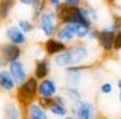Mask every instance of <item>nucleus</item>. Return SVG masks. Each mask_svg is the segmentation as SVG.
Instances as JSON below:
<instances>
[{
	"label": "nucleus",
	"instance_id": "f257e3e1",
	"mask_svg": "<svg viewBox=\"0 0 121 119\" xmlns=\"http://www.w3.org/2000/svg\"><path fill=\"white\" fill-rule=\"evenodd\" d=\"M90 48L83 44V42H78L73 44L70 46L66 48V51H63L62 53L54 56V63L59 67H70V66H79V64H85L87 59L90 58ZM90 64V63H86Z\"/></svg>",
	"mask_w": 121,
	"mask_h": 119
},
{
	"label": "nucleus",
	"instance_id": "9d476101",
	"mask_svg": "<svg viewBox=\"0 0 121 119\" xmlns=\"http://www.w3.org/2000/svg\"><path fill=\"white\" fill-rule=\"evenodd\" d=\"M42 48H44V52H45L47 56H49V58L52 56L54 58V56L62 53L63 51H66L68 45L54 36V38H47L45 42H44V45H42Z\"/></svg>",
	"mask_w": 121,
	"mask_h": 119
},
{
	"label": "nucleus",
	"instance_id": "4468645a",
	"mask_svg": "<svg viewBox=\"0 0 121 119\" xmlns=\"http://www.w3.org/2000/svg\"><path fill=\"white\" fill-rule=\"evenodd\" d=\"M6 38L10 44H14V45H24L27 42V36L23 31L20 30L17 25H10L7 30H6Z\"/></svg>",
	"mask_w": 121,
	"mask_h": 119
},
{
	"label": "nucleus",
	"instance_id": "6ab92c4d",
	"mask_svg": "<svg viewBox=\"0 0 121 119\" xmlns=\"http://www.w3.org/2000/svg\"><path fill=\"white\" fill-rule=\"evenodd\" d=\"M63 98H66V99H69L70 102H73V104H76V102H79L80 99H82V94H80V91L78 87H68V86H65L63 88Z\"/></svg>",
	"mask_w": 121,
	"mask_h": 119
},
{
	"label": "nucleus",
	"instance_id": "0eeeda50",
	"mask_svg": "<svg viewBox=\"0 0 121 119\" xmlns=\"http://www.w3.org/2000/svg\"><path fill=\"white\" fill-rule=\"evenodd\" d=\"M116 32H117V31L114 30L111 25H110L108 28L99 30V32H97V38H96V41L99 42V46H100L104 52H107V53L113 52Z\"/></svg>",
	"mask_w": 121,
	"mask_h": 119
},
{
	"label": "nucleus",
	"instance_id": "1a4fd4ad",
	"mask_svg": "<svg viewBox=\"0 0 121 119\" xmlns=\"http://www.w3.org/2000/svg\"><path fill=\"white\" fill-rule=\"evenodd\" d=\"M9 73L11 74L13 80L16 81L17 86L23 84L27 79H28V73H27V69L24 66V63L21 60H17V62H13L9 64Z\"/></svg>",
	"mask_w": 121,
	"mask_h": 119
},
{
	"label": "nucleus",
	"instance_id": "20e7f679",
	"mask_svg": "<svg viewBox=\"0 0 121 119\" xmlns=\"http://www.w3.org/2000/svg\"><path fill=\"white\" fill-rule=\"evenodd\" d=\"M58 17L54 8H47L39 17L35 20V27L41 31L47 38H54L56 35V31L59 28L58 25Z\"/></svg>",
	"mask_w": 121,
	"mask_h": 119
},
{
	"label": "nucleus",
	"instance_id": "aec40b11",
	"mask_svg": "<svg viewBox=\"0 0 121 119\" xmlns=\"http://www.w3.org/2000/svg\"><path fill=\"white\" fill-rule=\"evenodd\" d=\"M80 7H82V13L85 16V18L90 23L91 25L99 21V13H97V10L94 7H91L89 4H85V6H80Z\"/></svg>",
	"mask_w": 121,
	"mask_h": 119
},
{
	"label": "nucleus",
	"instance_id": "ddd939ff",
	"mask_svg": "<svg viewBox=\"0 0 121 119\" xmlns=\"http://www.w3.org/2000/svg\"><path fill=\"white\" fill-rule=\"evenodd\" d=\"M49 73H51V60L47 59V58L35 60L32 77H35L38 81H41L44 79H48Z\"/></svg>",
	"mask_w": 121,
	"mask_h": 119
},
{
	"label": "nucleus",
	"instance_id": "c85d7f7f",
	"mask_svg": "<svg viewBox=\"0 0 121 119\" xmlns=\"http://www.w3.org/2000/svg\"><path fill=\"white\" fill-rule=\"evenodd\" d=\"M117 87H118V99H120V102H121V79L117 80Z\"/></svg>",
	"mask_w": 121,
	"mask_h": 119
},
{
	"label": "nucleus",
	"instance_id": "473e14b6",
	"mask_svg": "<svg viewBox=\"0 0 121 119\" xmlns=\"http://www.w3.org/2000/svg\"><path fill=\"white\" fill-rule=\"evenodd\" d=\"M0 70H1V63H0Z\"/></svg>",
	"mask_w": 121,
	"mask_h": 119
},
{
	"label": "nucleus",
	"instance_id": "7ed1b4c3",
	"mask_svg": "<svg viewBox=\"0 0 121 119\" xmlns=\"http://www.w3.org/2000/svg\"><path fill=\"white\" fill-rule=\"evenodd\" d=\"M38 80L35 77H28L23 84L17 86L16 88V102L26 109L28 105L37 101V95H38Z\"/></svg>",
	"mask_w": 121,
	"mask_h": 119
},
{
	"label": "nucleus",
	"instance_id": "39448f33",
	"mask_svg": "<svg viewBox=\"0 0 121 119\" xmlns=\"http://www.w3.org/2000/svg\"><path fill=\"white\" fill-rule=\"evenodd\" d=\"M90 30L91 28H87L80 24H63V25H59L55 38H58L65 44L72 42L75 39H87Z\"/></svg>",
	"mask_w": 121,
	"mask_h": 119
},
{
	"label": "nucleus",
	"instance_id": "dca6fc26",
	"mask_svg": "<svg viewBox=\"0 0 121 119\" xmlns=\"http://www.w3.org/2000/svg\"><path fill=\"white\" fill-rule=\"evenodd\" d=\"M4 119H23V108L16 101L7 102L4 105Z\"/></svg>",
	"mask_w": 121,
	"mask_h": 119
},
{
	"label": "nucleus",
	"instance_id": "a878e982",
	"mask_svg": "<svg viewBox=\"0 0 121 119\" xmlns=\"http://www.w3.org/2000/svg\"><path fill=\"white\" fill-rule=\"evenodd\" d=\"M83 0H62V3L65 4H69V6H80Z\"/></svg>",
	"mask_w": 121,
	"mask_h": 119
},
{
	"label": "nucleus",
	"instance_id": "2eb2a0df",
	"mask_svg": "<svg viewBox=\"0 0 121 119\" xmlns=\"http://www.w3.org/2000/svg\"><path fill=\"white\" fill-rule=\"evenodd\" d=\"M23 111H24L27 119H48L47 111H45L37 101L32 102L31 105H28V107H27L26 109H23Z\"/></svg>",
	"mask_w": 121,
	"mask_h": 119
},
{
	"label": "nucleus",
	"instance_id": "a211bd4d",
	"mask_svg": "<svg viewBox=\"0 0 121 119\" xmlns=\"http://www.w3.org/2000/svg\"><path fill=\"white\" fill-rule=\"evenodd\" d=\"M17 1L18 0H0V21H4L9 18Z\"/></svg>",
	"mask_w": 121,
	"mask_h": 119
},
{
	"label": "nucleus",
	"instance_id": "f03ea898",
	"mask_svg": "<svg viewBox=\"0 0 121 119\" xmlns=\"http://www.w3.org/2000/svg\"><path fill=\"white\" fill-rule=\"evenodd\" d=\"M55 13H56L59 25H63V24H80V25H85L87 28H91V24L85 18L80 6H69V4L60 3L55 8Z\"/></svg>",
	"mask_w": 121,
	"mask_h": 119
},
{
	"label": "nucleus",
	"instance_id": "c756f323",
	"mask_svg": "<svg viewBox=\"0 0 121 119\" xmlns=\"http://www.w3.org/2000/svg\"><path fill=\"white\" fill-rule=\"evenodd\" d=\"M108 4H116V0H106Z\"/></svg>",
	"mask_w": 121,
	"mask_h": 119
},
{
	"label": "nucleus",
	"instance_id": "f3484780",
	"mask_svg": "<svg viewBox=\"0 0 121 119\" xmlns=\"http://www.w3.org/2000/svg\"><path fill=\"white\" fill-rule=\"evenodd\" d=\"M0 88L3 90V91H7V92H11V91H14V90L17 88L16 81L13 80L11 74L6 69L0 70Z\"/></svg>",
	"mask_w": 121,
	"mask_h": 119
},
{
	"label": "nucleus",
	"instance_id": "6e6552de",
	"mask_svg": "<svg viewBox=\"0 0 121 119\" xmlns=\"http://www.w3.org/2000/svg\"><path fill=\"white\" fill-rule=\"evenodd\" d=\"M96 108L89 101L80 99L79 102L73 104V118L75 119H94Z\"/></svg>",
	"mask_w": 121,
	"mask_h": 119
},
{
	"label": "nucleus",
	"instance_id": "423d86ee",
	"mask_svg": "<svg viewBox=\"0 0 121 119\" xmlns=\"http://www.w3.org/2000/svg\"><path fill=\"white\" fill-rule=\"evenodd\" d=\"M21 58V46L10 44V42H3L0 44V63L3 64H10L13 62H17Z\"/></svg>",
	"mask_w": 121,
	"mask_h": 119
},
{
	"label": "nucleus",
	"instance_id": "7c9ffc66",
	"mask_svg": "<svg viewBox=\"0 0 121 119\" xmlns=\"http://www.w3.org/2000/svg\"><path fill=\"white\" fill-rule=\"evenodd\" d=\"M59 119H75L73 116H65V118H59Z\"/></svg>",
	"mask_w": 121,
	"mask_h": 119
},
{
	"label": "nucleus",
	"instance_id": "b1692460",
	"mask_svg": "<svg viewBox=\"0 0 121 119\" xmlns=\"http://www.w3.org/2000/svg\"><path fill=\"white\" fill-rule=\"evenodd\" d=\"M113 51H121V30L116 32V36H114V46H113Z\"/></svg>",
	"mask_w": 121,
	"mask_h": 119
},
{
	"label": "nucleus",
	"instance_id": "393cba45",
	"mask_svg": "<svg viewBox=\"0 0 121 119\" xmlns=\"http://www.w3.org/2000/svg\"><path fill=\"white\" fill-rule=\"evenodd\" d=\"M100 91H101V94H110L111 91H113V84L111 83H103L101 86H100Z\"/></svg>",
	"mask_w": 121,
	"mask_h": 119
},
{
	"label": "nucleus",
	"instance_id": "4be33fe9",
	"mask_svg": "<svg viewBox=\"0 0 121 119\" xmlns=\"http://www.w3.org/2000/svg\"><path fill=\"white\" fill-rule=\"evenodd\" d=\"M17 27L23 31L24 34H30V32L34 31L35 24H34L31 20H20V21H18V24H17Z\"/></svg>",
	"mask_w": 121,
	"mask_h": 119
},
{
	"label": "nucleus",
	"instance_id": "bb28decb",
	"mask_svg": "<svg viewBox=\"0 0 121 119\" xmlns=\"http://www.w3.org/2000/svg\"><path fill=\"white\" fill-rule=\"evenodd\" d=\"M47 3H48V4H49V6L55 10V8L59 6L60 3H62V0H47Z\"/></svg>",
	"mask_w": 121,
	"mask_h": 119
},
{
	"label": "nucleus",
	"instance_id": "412c9836",
	"mask_svg": "<svg viewBox=\"0 0 121 119\" xmlns=\"http://www.w3.org/2000/svg\"><path fill=\"white\" fill-rule=\"evenodd\" d=\"M31 6H32L31 10H32V18H34V20H37V18L39 17V14H42V13L48 8V7H47V6H48L47 0H35Z\"/></svg>",
	"mask_w": 121,
	"mask_h": 119
},
{
	"label": "nucleus",
	"instance_id": "5701e85b",
	"mask_svg": "<svg viewBox=\"0 0 121 119\" xmlns=\"http://www.w3.org/2000/svg\"><path fill=\"white\" fill-rule=\"evenodd\" d=\"M111 27L116 31L121 30V14H113V23H111Z\"/></svg>",
	"mask_w": 121,
	"mask_h": 119
},
{
	"label": "nucleus",
	"instance_id": "72a5a7b5",
	"mask_svg": "<svg viewBox=\"0 0 121 119\" xmlns=\"http://www.w3.org/2000/svg\"><path fill=\"white\" fill-rule=\"evenodd\" d=\"M120 119H121V118H120Z\"/></svg>",
	"mask_w": 121,
	"mask_h": 119
},
{
	"label": "nucleus",
	"instance_id": "2f4dec72",
	"mask_svg": "<svg viewBox=\"0 0 121 119\" xmlns=\"http://www.w3.org/2000/svg\"><path fill=\"white\" fill-rule=\"evenodd\" d=\"M23 119H27V116H26V114H24V111H23Z\"/></svg>",
	"mask_w": 121,
	"mask_h": 119
},
{
	"label": "nucleus",
	"instance_id": "9b49d317",
	"mask_svg": "<svg viewBox=\"0 0 121 119\" xmlns=\"http://www.w3.org/2000/svg\"><path fill=\"white\" fill-rule=\"evenodd\" d=\"M58 86L52 79H44L38 83V98H54L56 97Z\"/></svg>",
	"mask_w": 121,
	"mask_h": 119
},
{
	"label": "nucleus",
	"instance_id": "f8f14e48",
	"mask_svg": "<svg viewBox=\"0 0 121 119\" xmlns=\"http://www.w3.org/2000/svg\"><path fill=\"white\" fill-rule=\"evenodd\" d=\"M47 111H49L52 115L59 116V118L68 116V112H69V109H68V107L65 104V98L62 95H56V97L52 98L51 104L47 107Z\"/></svg>",
	"mask_w": 121,
	"mask_h": 119
},
{
	"label": "nucleus",
	"instance_id": "cd10ccee",
	"mask_svg": "<svg viewBox=\"0 0 121 119\" xmlns=\"http://www.w3.org/2000/svg\"><path fill=\"white\" fill-rule=\"evenodd\" d=\"M34 1H35V0H18V3H21V4H24V6H31Z\"/></svg>",
	"mask_w": 121,
	"mask_h": 119
}]
</instances>
